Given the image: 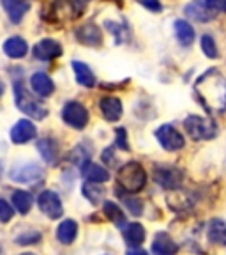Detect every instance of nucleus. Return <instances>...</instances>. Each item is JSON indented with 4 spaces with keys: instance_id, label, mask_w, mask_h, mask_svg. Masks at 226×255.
Here are the masks:
<instances>
[{
    "instance_id": "f257e3e1",
    "label": "nucleus",
    "mask_w": 226,
    "mask_h": 255,
    "mask_svg": "<svg viewBox=\"0 0 226 255\" xmlns=\"http://www.w3.org/2000/svg\"><path fill=\"white\" fill-rule=\"evenodd\" d=\"M195 92L207 112L221 114L226 110V78L218 69H209L203 73L196 80Z\"/></svg>"
},
{
    "instance_id": "f03ea898",
    "label": "nucleus",
    "mask_w": 226,
    "mask_h": 255,
    "mask_svg": "<svg viewBox=\"0 0 226 255\" xmlns=\"http://www.w3.org/2000/svg\"><path fill=\"white\" fill-rule=\"evenodd\" d=\"M117 183L127 191V193H138L147 184V174L138 161H129L122 165L117 174Z\"/></svg>"
},
{
    "instance_id": "7ed1b4c3",
    "label": "nucleus",
    "mask_w": 226,
    "mask_h": 255,
    "mask_svg": "<svg viewBox=\"0 0 226 255\" xmlns=\"http://www.w3.org/2000/svg\"><path fill=\"white\" fill-rule=\"evenodd\" d=\"M85 7V0H55L50 9L48 20L55 23H68L81 14Z\"/></svg>"
},
{
    "instance_id": "20e7f679",
    "label": "nucleus",
    "mask_w": 226,
    "mask_h": 255,
    "mask_svg": "<svg viewBox=\"0 0 226 255\" xmlns=\"http://www.w3.org/2000/svg\"><path fill=\"white\" fill-rule=\"evenodd\" d=\"M184 128H186L187 135L193 140L200 142V140H211L218 135V124L209 117H200V116H189L184 121Z\"/></svg>"
},
{
    "instance_id": "39448f33",
    "label": "nucleus",
    "mask_w": 226,
    "mask_h": 255,
    "mask_svg": "<svg viewBox=\"0 0 226 255\" xmlns=\"http://www.w3.org/2000/svg\"><path fill=\"white\" fill-rule=\"evenodd\" d=\"M14 101H16V107L20 108L23 114H27L28 117H32V119L41 121L48 116L46 108L41 103H37V101L28 94V91L23 87L21 82H16L14 84Z\"/></svg>"
},
{
    "instance_id": "423d86ee",
    "label": "nucleus",
    "mask_w": 226,
    "mask_h": 255,
    "mask_svg": "<svg viewBox=\"0 0 226 255\" xmlns=\"http://www.w3.org/2000/svg\"><path fill=\"white\" fill-rule=\"evenodd\" d=\"M62 119L75 129H83L88 123V110L78 101H68L62 108Z\"/></svg>"
},
{
    "instance_id": "0eeeda50",
    "label": "nucleus",
    "mask_w": 226,
    "mask_h": 255,
    "mask_svg": "<svg viewBox=\"0 0 226 255\" xmlns=\"http://www.w3.org/2000/svg\"><path fill=\"white\" fill-rule=\"evenodd\" d=\"M155 138L159 140L161 147L166 151H180L184 147V136L180 135L173 126L170 124H163L161 128L155 129Z\"/></svg>"
},
{
    "instance_id": "6e6552de",
    "label": "nucleus",
    "mask_w": 226,
    "mask_h": 255,
    "mask_svg": "<svg viewBox=\"0 0 226 255\" xmlns=\"http://www.w3.org/2000/svg\"><path fill=\"white\" fill-rule=\"evenodd\" d=\"M37 206H39V209L48 216V218H52V220L60 218L64 213L60 197L57 195L55 191H50V190L41 193L39 199H37Z\"/></svg>"
},
{
    "instance_id": "1a4fd4ad",
    "label": "nucleus",
    "mask_w": 226,
    "mask_h": 255,
    "mask_svg": "<svg viewBox=\"0 0 226 255\" xmlns=\"http://www.w3.org/2000/svg\"><path fill=\"white\" fill-rule=\"evenodd\" d=\"M154 179L155 183L161 184L163 188L175 190L182 183V172L175 167H161V165H157L154 168Z\"/></svg>"
},
{
    "instance_id": "9d476101",
    "label": "nucleus",
    "mask_w": 226,
    "mask_h": 255,
    "mask_svg": "<svg viewBox=\"0 0 226 255\" xmlns=\"http://www.w3.org/2000/svg\"><path fill=\"white\" fill-rule=\"evenodd\" d=\"M43 177V170L37 163H20L12 167L11 179L18 183H34V181Z\"/></svg>"
},
{
    "instance_id": "9b49d317",
    "label": "nucleus",
    "mask_w": 226,
    "mask_h": 255,
    "mask_svg": "<svg viewBox=\"0 0 226 255\" xmlns=\"http://www.w3.org/2000/svg\"><path fill=\"white\" fill-rule=\"evenodd\" d=\"M62 55V46L53 39H41L34 46V57L37 60H53Z\"/></svg>"
},
{
    "instance_id": "f8f14e48",
    "label": "nucleus",
    "mask_w": 226,
    "mask_h": 255,
    "mask_svg": "<svg viewBox=\"0 0 226 255\" xmlns=\"http://www.w3.org/2000/svg\"><path fill=\"white\" fill-rule=\"evenodd\" d=\"M36 133H37V129H36V126L30 123L28 119H21V121H18V123L12 126V129H11V140L14 143H27L28 140H32L34 136H36Z\"/></svg>"
},
{
    "instance_id": "ddd939ff",
    "label": "nucleus",
    "mask_w": 226,
    "mask_h": 255,
    "mask_svg": "<svg viewBox=\"0 0 226 255\" xmlns=\"http://www.w3.org/2000/svg\"><path fill=\"white\" fill-rule=\"evenodd\" d=\"M99 108L103 117L106 121H110V123H117L122 117V103H120L119 98H113V96L103 98L99 103Z\"/></svg>"
},
{
    "instance_id": "4468645a",
    "label": "nucleus",
    "mask_w": 226,
    "mask_h": 255,
    "mask_svg": "<svg viewBox=\"0 0 226 255\" xmlns=\"http://www.w3.org/2000/svg\"><path fill=\"white\" fill-rule=\"evenodd\" d=\"M30 87L39 98H48V96H52L53 91H55L53 80L48 75H44V73H36V75H32Z\"/></svg>"
},
{
    "instance_id": "2eb2a0df",
    "label": "nucleus",
    "mask_w": 226,
    "mask_h": 255,
    "mask_svg": "<svg viewBox=\"0 0 226 255\" xmlns=\"http://www.w3.org/2000/svg\"><path fill=\"white\" fill-rule=\"evenodd\" d=\"M76 39L81 44H87V46H97V44H101V41H103V36H101L99 27L88 23V25L76 28Z\"/></svg>"
},
{
    "instance_id": "dca6fc26",
    "label": "nucleus",
    "mask_w": 226,
    "mask_h": 255,
    "mask_svg": "<svg viewBox=\"0 0 226 255\" xmlns=\"http://www.w3.org/2000/svg\"><path fill=\"white\" fill-rule=\"evenodd\" d=\"M2 7L7 12L9 20L12 23H20L23 20L25 12L28 11V2H25V0H2Z\"/></svg>"
},
{
    "instance_id": "f3484780",
    "label": "nucleus",
    "mask_w": 226,
    "mask_h": 255,
    "mask_svg": "<svg viewBox=\"0 0 226 255\" xmlns=\"http://www.w3.org/2000/svg\"><path fill=\"white\" fill-rule=\"evenodd\" d=\"M152 250L157 255H175L177 254V243H175L166 232H159L154 238Z\"/></svg>"
},
{
    "instance_id": "a211bd4d",
    "label": "nucleus",
    "mask_w": 226,
    "mask_h": 255,
    "mask_svg": "<svg viewBox=\"0 0 226 255\" xmlns=\"http://www.w3.org/2000/svg\"><path fill=\"white\" fill-rule=\"evenodd\" d=\"M27 52H28L27 43H25V39L20 36L9 37L4 43V53L7 57H11V59H21V57L27 55Z\"/></svg>"
},
{
    "instance_id": "6ab92c4d",
    "label": "nucleus",
    "mask_w": 226,
    "mask_h": 255,
    "mask_svg": "<svg viewBox=\"0 0 226 255\" xmlns=\"http://www.w3.org/2000/svg\"><path fill=\"white\" fill-rule=\"evenodd\" d=\"M81 174H83L85 179L92 181V183H106L108 179H110V174H108L106 168L99 167L97 163H90V161H87V163L81 165Z\"/></svg>"
},
{
    "instance_id": "aec40b11",
    "label": "nucleus",
    "mask_w": 226,
    "mask_h": 255,
    "mask_svg": "<svg viewBox=\"0 0 226 255\" xmlns=\"http://www.w3.org/2000/svg\"><path fill=\"white\" fill-rule=\"evenodd\" d=\"M168 206L175 211H182V209H187V207L193 206V199L187 191L179 190V188H175L171 190V193H168Z\"/></svg>"
},
{
    "instance_id": "412c9836",
    "label": "nucleus",
    "mask_w": 226,
    "mask_h": 255,
    "mask_svg": "<svg viewBox=\"0 0 226 255\" xmlns=\"http://www.w3.org/2000/svg\"><path fill=\"white\" fill-rule=\"evenodd\" d=\"M73 71H75L76 75V82H78L79 85H83V87H94L95 85V76L94 73L90 71V68H88L85 62H79V60H75L73 62Z\"/></svg>"
},
{
    "instance_id": "4be33fe9",
    "label": "nucleus",
    "mask_w": 226,
    "mask_h": 255,
    "mask_svg": "<svg viewBox=\"0 0 226 255\" xmlns=\"http://www.w3.org/2000/svg\"><path fill=\"white\" fill-rule=\"evenodd\" d=\"M76 234H78V223L75 220H64L57 229V238L62 245H71L75 241Z\"/></svg>"
},
{
    "instance_id": "5701e85b",
    "label": "nucleus",
    "mask_w": 226,
    "mask_h": 255,
    "mask_svg": "<svg viewBox=\"0 0 226 255\" xmlns=\"http://www.w3.org/2000/svg\"><path fill=\"white\" fill-rule=\"evenodd\" d=\"M175 36L179 39V43L182 46H191L195 41V28L191 27V23H187L186 20H177L175 21Z\"/></svg>"
},
{
    "instance_id": "b1692460",
    "label": "nucleus",
    "mask_w": 226,
    "mask_h": 255,
    "mask_svg": "<svg viewBox=\"0 0 226 255\" xmlns=\"http://www.w3.org/2000/svg\"><path fill=\"white\" fill-rule=\"evenodd\" d=\"M186 14L191 16L193 20L196 21H211L212 18H214V14H212V11L209 7H207L205 2H193V4L186 5Z\"/></svg>"
},
{
    "instance_id": "393cba45",
    "label": "nucleus",
    "mask_w": 226,
    "mask_h": 255,
    "mask_svg": "<svg viewBox=\"0 0 226 255\" xmlns=\"http://www.w3.org/2000/svg\"><path fill=\"white\" fill-rule=\"evenodd\" d=\"M207 236H209V239H211L212 243L226 245V222H223V220H219V218H214L209 223Z\"/></svg>"
},
{
    "instance_id": "a878e982",
    "label": "nucleus",
    "mask_w": 226,
    "mask_h": 255,
    "mask_svg": "<svg viewBox=\"0 0 226 255\" xmlns=\"http://www.w3.org/2000/svg\"><path fill=\"white\" fill-rule=\"evenodd\" d=\"M126 227H127L126 234H124L126 243L133 248H138L140 245L145 241V229H143L140 223H129V225H126Z\"/></svg>"
},
{
    "instance_id": "bb28decb",
    "label": "nucleus",
    "mask_w": 226,
    "mask_h": 255,
    "mask_svg": "<svg viewBox=\"0 0 226 255\" xmlns=\"http://www.w3.org/2000/svg\"><path fill=\"white\" fill-rule=\"evenodd\" d=\"M37 149H39L41 156L44 158L46 163H55L57 156H59V147L52 138H41L37 142Z\"/></svg>"
},
{
    "instance_id": "cd10ccee",
    "label": "nucleus",
    "mask_w": 226,
    "mask_h": 255,
    "mask_svg": "<svg viewBox=\"0 0 226 255\" xmlns=\"http://www.w3.org/2000/svg\"><path fill=\"white\" fill-rule=\"evenodd\" d=\"M12 204H14L16 211L21 213V215H27L28 211H30L32 204H34V199H32V195L28 193V191H23V190H18L12 193Z\"/></svg>"
},
{
    "instance_id": "c85d7f7f",
    "label": "nucleus",
    "mask_w": 226,
    "mask_h": 255,
    "mask_svg": "<svg viewBox=\"0 0 226 255\" xmlns=\"http://www.w3.org/2000/svg\"><path fill=\"white\" fill-rule=\"evenodd\" d=\"M81 191H83L85 199H88L92 204H99L101 200L104 199V188L101 186V183H92V181H88V183L83 184Z\"/></svg>"
},
{
    "instance_id": "c756f323",
    "label": "nucleus",
    "mask_w": 226,
    "mask_h": 255,
    "mask_svg": "<svg viewBox=\"0 0 226 255\" xmlns=\"http://www.w3.org/2000/svg\"><path fill=\"white\" fill-rule=\"evenodd\" d=\"M104 215H106L108 220H111V222L115 223V225L126 227V215H124L122 209H120L117 204H113V202L104 204Z\"/></svg>"
},
{
    "instance_id": "7c9ffc66",
    "label": "nucleus",
    "mask_w": 226,
    "mask_h": 255,
    "mask_svg": "<svg viewBox=\"0 0 226 255\" xmlns=\"http://www.w3.org/2000/svg\"><path fill=\"white\" fill-rule=\"evenodd\" d=\"M202 52L205 53V57H209V59H218V55H219L218 44H216L214 37L209 36V34H205V36L202 37Z\"/></svg>"
},
{
    "instance_id": "2f4dec72",
    "label": "nucleus",
    "mask_w": 226,
    "mask_h": 255,
    "mask_svg": "<svg viewBox=\"0 0 226 255\" xmlns=\"http://www.w3.org/2000/svg\"><path fill=\"white\" fill-rule=\"evenodd\" d=\"M119 195H120V199H122V202L126 204V207L133 213V215H136V216L142 215V211H143V204H142V200L136 199V197L127 195V193H122V191H120Z\"/></svg>"
},
{
    "instance_id": "473e14b6",
    "label": "nucleus",
    "mask_w": 226,
    "mask_h": 255,
    "mask_svg": "<svg viewBox=\"0 0 226 255\" xmlns=\"http://www.w3.org/2000/svg\"><path fill=\"white\" fill-rule=\"evenodd\" d=\"M41 239V234L36 231H28V232H23V234H20L18 238H16V243L18 245H34L37 243Z\"/></svg>"
},
{
    "instance_id": "72a5a7b5",
    "label": "nucleus",
    "mask_w": 226,
    "mask_h": 255,
    "mask_svg": "<svg viewBox=\"0 0 226 255\" xmlns=\"http://www.w3.org/2000/svg\"><path fill=\"white\" fill-rule=\"evenodd\" d=\"M12 215H14V209L4 199H0V222L2 223L9 222L12 218Z\"/></svg>"
},
{
    "instance_id": "f704fd0d",
    "label": "nucleus",
    "mask_w": 226,
    "mask_h": 255,
    "mask_svg": "<svg viewBox=\"0 0 226 255\" xmlns=\"http://www.w3.org/2000/svg\"><path fill=\"white\" fill-rule=\"evenodd\" d=\"M205 4L212 12H226V0H205Z\"/></svg>"
},
{
    "instance_id": "c9c22d12",
    "label": "nucleus",
    "mask_w": 226,
    "mask_h": 255,
    "mask_svg": "<svg viewBox=\"0 0 226 255\" xmlns=\"http://www.w3.org/2000/svg\"><path fill=\"white\" fill-rule=\"evenodd\" d=\"M117 145L122 151H129V143H127V133L124 128H117Z\"/></svg>"
},
{
    "instance_id": "e433bc0d",
    "label": "nucleus",
    "mask_w": 226,
    "mask_h": 255,
    "mask_svg": "<svg viewBox=\"0 0 226 255\" xmlns=\"http://www.w3.org/2000/svg\"><path fill=\"white\" fill-rule=\"evenodd\" d=\"M140 2H142L143 5H145V7L149 9V11H161V2H159V0H140Z\"/></svg>"
},
{
    "instance_id": "4c0bfd02",
    "label": "nucleus",
    "mask_w": 226,
    "mask_h": 255,
    "mask_svg": "<svg viewBox=\"0 0 226 255\" xmlns=\"http://www.w3.org/2000/svg\"><path fill=\"white\" fill-rule=\"evenodd\" d=\"M127 255H147V252H143V250H131Z\"/></svg>"
},
{
    "instance_id": "58836bf2",
    "label": "nucleus",
    "mask_w": 226,
    "mask_h": 255,
    "mask_svg": "<svg viewBox=\"0 0 226 255\" xmlns=\"http://www.w3.org/2000/svg\"><path fill=\"white\" fill-rule=\"evenodd\" d=\"M4 94V82H2V78H0V96Z\"/></svg>"
},
{
    "instance_id": "ea45409f",
    "label": "nucleus",
    "mask_w": 226,
    "mask_h": 255,
    "mask_svg": "<svg viewBox=\"0 0 226 255\" xmlns=\"http://www.w3.org/2000/svg\"><path fill=\"white\" fill-rule=\"evenodd\" d=\"M21 255H36V254H21Z\"/></svg>"
},
{
    "instance_id": "a19ab883",
    "label": "nucleus",
    "mask_w": 226,
    "mask_h": 255,
    "mask_svg": "<svg viewBox=\"0 0 226 255\" xmlns=\"http://www.w3.org/2000/svg\"><path fill=\"white\" fill-rule=\"evenodd\" d=\"M0 255H2V252H0Z\"/></svg>"
}]
</instances>
